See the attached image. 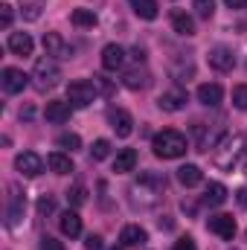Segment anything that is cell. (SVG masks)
Returning a JSON list of instances; mask_svg holds the SVG:
<instances>
[{
    "instance_id": "obj_1",
    "label": "cell",
    "mask_w": 247,
    "mask_h": 250,
    "mask_svg": "<svg viewBox=\"0 0 247 250\" xmlns=\"http://www.w3.org/2000/svg\"><path fill=\"white\" fill-rule=\"evenodd\" d=\"M151 148L160 160H178L189 151V140H186V134L175 131V128H163L160 134H154Z\"/></svg>"
},
{
    "instance_id": "obj_2",
    "label": "cell",
    "mask_w": 247,
    "mask_h": 250,
    "mask_svg": "<svg viewBox=\"0 0 247 250\" xmlns=\"http://www.w3.org/2000/svg\"><path fill=\"white\" fill-rule=\"evenodd\" d=\"M242 146H245L242 137H230V134H224V137L215 143V148H212V160H215V166H218V169H233L236 160L245 154Z\"/></svg>"
},
{
    "instance_id": "obj_3",
    "label": "cell",
    "mask_w": 247,
    "mask_h": 250,
    "mask_svg": "<svg viewBox=\"0 0 247 250\" xmlns=\"http://www.w3.org/2000/svg\"><path fill=\"white\" fill-rule=\"evenodd\" d=\"M96 96H99L96 79H93V82L79 79V82H70V84H67V102H70L73 108H87V105L96 102Z\"/></svg>"
},
{
    "instance_id": "obj_4",
    "label": "cell",
    "mask_w": 247,
    "mask_h": 250,
    "mask_svg": "<svg viewBox=\"0 0 247 250\" xmlns=\"http://www.w3.org/2000/svg\"><path fill=\"white\" fill-rule=\"evenodd\" d=\"M32 79L38 82V87H41V90L56 87V84H59V79H62V67H59L56 59L44 56V59H38L35 67H32Z\"/></svg>"
},
{
    "instance_id": "obj_5",
    "label": "cell",
    "mask_w": 247,
    "mask_h": 250,
    "mask_svg": "<svg viewBox=\"0 0 247 250\" xmlns=\"http://www.w3.org/2000/svg\"><path fill=\"white\" fill-rule=\"evenodd\" d=\"M186 102H189V93H186L184 87H172V90L160 93L157 108H160V111H166V114H178V111H184V108H186Z\"/></svg>"
},
{
    "instance_id": "obj_6",
    "label": "cell",
    "mask_w": 247,
    "mask_h": 250,
    "mask_svg": "<svg viewBox=\"0 0 247 250\" xmlns=\"http://www.w3.org/2000/svg\"><path fill=\"white\" fill-rule=\"evenodd\" d=\"M15 169L23 175V178H38L44 172V160L35 154V151H21L15 157Z\"/></svg>"
},
{
    "instance_id": "obj_7",
    "label": "cell",
    "mask_w": 247,
    "mask_h": 250,
    "mask_svg": "<svg viewBox=\"0 0 247 250\" xmlns=\"http://www.w3.org/2000/svg\"><path fill=\"white\" fill-rule=\"evenodd\" d=\"M206 227H209V233H215L218 239H224V242H233L236 239V218L233 215H212L209 221H206Z\"/></svg>"
},
{
    "instance_id": "obj_8",
    "label": "cell",
    "mask_w": 247,
    "mask_h": 250,
    "mask_svg": "<svg viewBox=\"0 0 247 250\" xmlns=\"http://www.w3.org/2000/svg\"><path fill=\"white\" fill-rule=\"evenodd\" d=\"M0 84H3L6 93H21V90L29 84V76H26L23 70H18V67H6V70L0 73Z\"/></svg>"
},
{
    "instance_id": "obj_9",
    "label": "cell",
    "mask_w": 247,
    "mask_h": 250,
    "mask_svg": "<svg viewBox=\"0 0 247 250\" xmlns=\"http://www.w3.org/2000/svg\"><path fill=\"white\" fill-rule=\"evenodd\" d=\"M206 59H209V67L218 70V73H230L236 67V56H233L230 47H212Z\"/></svg>"
},
{
    "instance_id": "obj_10",
    "label": "cell",
    "mask_w": 247,
    "mask_h": 250,
    "mask_svg": "<svg viewBox=\"0 0 247 250\" xmlns=\"http://www.w3.org/2000/svg\"><path fill=\"white\" fill-rule=\"evenodd\" d=\"M44 50H47L50 59H70L73 56V47L64 41L59 32H47L44 35Z\"/></svg>"
},
{
    "instance_id": "obj_11",
    "label": "cell",
    "mask_w": 247,
    "mask_h": 250,
    "mask_svg": "<svg viewBox=\"0 0 247 250\" xmlns=\"http://www.w3.org/2000/svg\"><path fill=\"white\" fill-rule=\"evenodd\" d=\"M108 120H111V128L117 131V137H131V131H134V117H131L125 108H111V111H108Z\"/></svg>"
},
{
    "instance_id": "obj_12",
    "label": "cell",
    "mask_w": 247,
    "mask_h": 250,
    "mask_svg": "<svg viewBox=\"0 0 247 250\" xmlns=\"http://www.w3.org/2000/svg\"><path fill=\"white\" fill-rule=\"evenodd\" d=\"M198 102L201 105H206V108H218L221 105V99H224V87L221 84H215V82H206V84H201L198 87Z\"/></svg>"
},
{
    "instance_id": "obj_13",
    "label": "cell",
    "mask_w": 247,
    "mask_h": 250,
    "mask_svg": "<svg viewBox=\"0 0 247 250\" xmlns=\"http://www.w3.org/2000/svg\"><path fill=\"white\" fill-rule=\"evenodd\" d=\"M6 47H9L15 56H32V50H35V41L29 38V32H9V41H6Z\"/></svg>"
},
{
    "instance_id": "obj_14",
    "label": "cell",
    "mask_w": 247,
    "mask_h": 250,
    "mask_svg": "<svg viewBox=\"0 0 247 250\" xmlns=\"http://www.w3.org/2000/svg\"><path fill=\"white\" fill-rule=\"evenodd\" d=\"M123 64H125V50L120 44H108V47L102 50V67H105V70L117 73V70H123Z\"/></svg>"
},
{
    "instance_id": "obj_15",
    "label": "cell",
    "mask_w": 247,
    "mask_h": 250,
    "mask_svg": "<svg viewBox=\"0 0 247 250\" xmlns=\"http://www.w3.org/2000/svg\"><path fill=\"white\" fill-rule=\"evenodd\" d=\"M120 242H123V248H143L148 242V233L140 224H128V227H123V233H120Z\"/></svg>"
},
{
    "instance_id": "obj_16",
    "label": "cell",
    "mask_w": 247,
    "mask_h": 250,
    "mask_svg": "<svg viewBox=\"0 0 247 250\" xmlns=\"http://www.w3.org/2000/svg\"><path fill=\"white\" fill-rule=\"evenodd\" d=\"M23 207H26L23 195H21L18 189H12V201H9V212H6V227H18V224H21V218H23Z\"/></svg>"
},
{
    "instance_id": "obj_17",
    "label": "cell",
    "mask_w": 247,
    "mask_h": 250,
    "mask_svg": "<svg viewBox=\"0 0 247 250\" xmlns=\"http://www.w3.org/2000/svg\"><path fill=\"white\" fill-rule=\"evenodd\" d=\"M123 84L128 90H145V87L151 84V73H148V70H140V67H137V70H128L123 76Z\"/></svg>"
},
{
    "instance_id": "obj_18",
    "label": "cell",
    "mask_w": 247,
    "mask_h": 250,
    "mask_svg": "<svg viewBox=\"0 0 247 250\" xmlns=\"http://www.w3.org/2000/svg\"><path fill=\"white\" fill-rule=\"evenodd\" d=\"M172 29L178 32V35H195V21H192V15H186L184 9H172Z\"/></svg>"
},
{
    "instance_id": "obj_19",
    "label": "cell",
    "mask_w": 247,
    "mask_h": 250,
    "mask_svg": "<svg viewBox=\"0 0 247 250\" xmlns=\"http://www.w3.org/2000/svg\"><path fill=\"white\" fill-rule=\"evenodd\" d=\"M70 111H73V105L70 102H47V108H44V117L50 120V123H67L70 120Z\"/></svg>"
},
{
    "instance_id": "obj_20",
    "label": "cell",
    "mask_w": 247,
    "mask_h": 250,
    "mask_svg": "<svg viewBox=\"0 0 247 250\" xmlns=\"http://www.w3.org/2000/svg\"><path fill=\"white\" fill-rule=\"evenodd\" d=\"M59 227H62V233L67 236V239H76V236L82 233V218H79V212H73V209L62 212V218H59Z\"/></svg>"
},
{
    "instance_id": "obj_21",
    "label": "cell",
    "mask_w": 247,
    "mask_h": 250,
    "mask_svg": "<svg viewBox=\"0 0 247 250\" xmlns=\"http://www.w3.org/2000/svg\"><path fill=\"white\" fill-rule=\"evenodd\" d=\"M47 166H50L56 175H70V172H73V160H70V154H64V151H53V154L47 157Z\"/></svg>"
},
{
    "instance_id": "obj_22",
    "label": "cell",
    "mask_w": 247,
    "mask_h": 250,
    "mask_svg": "<svg viewBox=\"0 0 247 250\" xmlns=\"http://www.w3.org/2000/svg\"><path fill=\"white\" fill-rule=\"evenodd\" d=\"M178 181H181L186 189H189V187H198V184L204 181V172H201L195 163H186V166H181V169H178Z\"/></svg>"
},
{
    "instance_id": "obj_23",
    "label": "cell",
    "mask_w": 247,
    "mask_h": 250,
    "mask_svg": "<svg viewBox=\"0 0 247 250\" xmlns=\"http://www.w3.org/2000/svg\"><path fill=\"white\" fill-rule=\"evenodd\" d=\"M134 166H137V151L134 148H123L117 154V160H114V172L125 175V172H134Z\"/></svg>"
},
{
    "instance_id": "obj_24",
    "label": "cell",
    "mask_w": 247,
    "mask_h": 250,
    "mask_svg": "<svg viewBox=\"0 0 247 250\" xmlns=\"http://www.w3.org/2000/svg\"><path fill=\"white\" fill-rule=\"evenodd\" d=\"M227 195H230V192H227L224 184H209L206 192H204V204H206V207H221V204L227 201Z\"/></svg>"
},
{
    "instance_id": "obj_25",
    "label": "cell",
    "mask_w": 247,
    "mask_h": 250,
    "mask_svg": "<svg viewBox=\"0 0 247 250\" xmlns=\"http://www.w3.org/2000/svg\"><path fill=\"white\" fill-rule=\"evenodd\" d=\"M70 21H73V26H82V29H93L99 18H96V12H93V9H73Z\"/></svg>"
},
{
    "instance_id": "obj_26",
    "label": "cell",
    "mask_w": 247,
    "mask_h": 250,
    "mask_svg": "<svg viewBox=\"0 0 247 250\" xmlns=\"http://www.w3.org/2000/svg\"><path fill=\"white\" fill-rule=\"evenodd\" d=\"M128 3L134 6V12H137L143 21H154V18H157V12H160L157 0H128Z\"/></svg>"
},
{
    "instance_id": "obj_27",
    "label": "cell",
    "mask_w": 247,
    "mask_h": 250,
    "mask_svg": "<svg viewBox=\"0 0 247 250\" xmlns=\"http://www.w3.org/2000/svg\"><path fill=\"white\" fill-rule=\"evenodd\" d=\"M18 6H21L23 21H38L44 12V0H18Z\"/></svg>"
},
{
    "instance_id": "obj_28",
    "label": "cell",
    "mask_w": 247,
    "mask_h": 250,
    "mask_svg": "<svg viewBox=\"0 0 247 250\" xmlns=\"http://www.w3.org/2000/svg\"><path fill=\"white\" fill-rule=\"evenodd\" d=\"M67 204H70V207H84V204H87V189L82 187V184L70 187L67 189Z\"/></svg>"
},
{
    "instance_id": "obj_29",
    "label": "cell",
    "mask_w": 247,
    "mask_h": 250,
    "mask_svg": "<svg viewBox=\"0 0 247 250\" xmlns=\"http://www.w3.org/2000/svg\"><path fill=\"white\" fill-rule=\"evenodd\" d=\"M169 73H172V79H178V82H189V76L195 73V64H192V62H184V64L172 62Z\"/></svg>"
},
{
    "instance_id": "obj_30",
    "label": "cell",
    "mask_w": 247,
    "mask_h": 250,
    "mask_svg": "<svg viewBox=\"0 0 247 250\" xmlns=\"http://www.w3.org/2000/svg\"><path fill=\"white\" fill-rule=\"evenodd\" d=\"M56 146L67 148V151H76V148H82V140H79V134H59Z\"/></svg>"
},
{
    "instance_id": "obj_31",
    "label": "cell",
    "mask_w": 247,
    "mask_h": 250,
    "mask_svg": "<svg viewBox=\"0 0 247 250\" xmlns=\"http://www.w3.org/2000/svg\"><path fill=\"white\" fill-rule=\"evenodd\" d=\"M108 154H111V143H108V140H96V143L90 146V157H93V160H105Z\"/></svg>"
},
{
    "instance_id": "obj_32",
    "label": "cell",
    "mask_w": 247,
    "mask_h": 250,
    "mask_svg": "<svg viewBox=\"0 0 247 250\" xmlns=\"http://www.w3.org/2000/svg\"><path fill=\"white\" fill-rule=\"evenodd\" d=\"M233 105L239 111H247V84H236L233 87Z\"/></svg>"
},
{
    "instance_id": "obj_33",
    "label": "cell",
    "mask_w": 247,
    "mask_h": 250,
    "mask_svg": "<svg viewBox=\"0 0 247 250\" xmlns=\"http://www.w3.org/2000/svg\"><path fill=\"white\" fill-rule=\"evenodd\" d=\"M192 6H195V12H198L201 18H206V21H209L212 12H215V0H195Z\"/></svg>"
},
{
    "instance_id": "obj_34",
    "label": "cell",
    "mask_w": 247,
    "mask_h": 250,
    "mask_svg": "<svg viewBox=\"0 0 247 250\" xmlns=\"http://www.w3.org/2000/svg\"><path fill=\"white\" fill-rule=\"evenodd\" d=\"M12 18H15L12 6H9V3H0V23H3V29H9V26H12Z\"/></svg>"
},
{
    "instance_id": "obj_35",
    "label": "cell",
    "mask_w": 247,
    "mask_h": 250,
    "mask_svg": "<svg viewBox=\"0 0 247 250\" xmlns=\"http://www.w3.org/2000/svg\"><path fill=\"white\" fill-rule=\"evenodd\" d=\"M53 209H56V201H53L50 195H44V198H38V212H41V215H50Z\"/></svg>"
},
{
    "instance_id": "obj_36",
    "label": "cell",
    "mask_w": 247,
    "mask_h": 250,
    "mask_svg": "<svg viewBox=\"0 0 247 250\" xmlns=\"http://www.w3.org/2000/svg\"><path fill=\"white\" fill-rule=\"evenodd\" d=\"M41 250H67V248H64V242H59V239L44 236V239H41Z\"/></svg>"
},
{
    "instance_id": "obj_37",
    "label": "cell",
    "mask_w": 247,
    "mask_h": 250,
    "mask_svg": "<svg viewBox=\"0 0 247 250\" xmlns=\"http://www.w3.org/2000/svg\"><path fill=\"white\" fill-rule=\"evenodd\" d=\"M172 250H198V245H195L192 236H184V239H178V242L172 245Z\"/></svg>"
},
{
    "instance_id": "obj_38",
    "label": "cell",
    "mask_w": 247,
    "mask_h": 250,
    "mask_svg": "<svg viewBox=\"0 0 247 250\" xmlns=\"http://www.w3.org/2000/svg\"><path fill=\"white\" fill-rule=\"evenodd\" d=\"M84 250H102V236H93V233H90V236L84 239Z\"/></svg>"
},
{
    "instance_id": "obj_39",
    "label": "cell",
    "mask_w": 247,
    "mask_h": 250,
    "mask_svg": "<svg viewBox=\"0 0 247 250\" xmlns=\"http://www.w3.org/2000/svg\"><path fill=\"white\" fill-rule=\"evenodd\" d=\"M236 201H239V207H242V209H247V187L236 192Z\"/></svg>"
},
{
    "instance_id": "obj_40",
    "label": "cell",
    "mask_w": 247,
    "mask_h": 250,
    "mask_svg": "<svg viewBox=\"0 0 247 250\" xmlns=\"http://www.w3.org/2000/svg\"><path fill=\"white\" fill-rule=\"evenodd\" d=\"M227 9H247V0H224Z\"/></svg>"
},
{
    "instance_id": "obj_41",
    "label": "cell",
    "mask_w": 247,
    "mask_h": 250,
    "mask_svg": "<svg viewBox=\"0 0 247 250\" xmlns=\"http://www.w3.org/2000/svg\"><path fill=\"white\" fill-rule=\"evenodd\" d=\"M32 117H35V111H32V108H23V111H21V120H32Z\"/></svg>"
},
{
    "instance_id": "obj_42",
    "label": "cell",
    "mask_w": 247,
    "mask_h": 250,
    "mask_svg": "<svg viewBox=\"0 0 247 250\" xmlns=\"http://www.w3.org/2000/svg\"><path fill=\"white\" fill-rule=\"evenodd\" d=\"M134 59H137V62H145V53H143V50L137 47V50H134Z\"/></svg>"
},
{
    "instance_id": "obj_43",
    "label": "cell",
    "mask_w": 247,
    "mask_h": 250,
    "mask_svg": "<svg viewBox=\"0 0 247 250\" xmlns=\"http://www.w3.org/2000/svg\"><path fill=\"white\" fill-rule=\"evenodd\" d=\"M111 250H125V248H123V245H120V248H111Z\"/></svg>"
}]
</instances>
